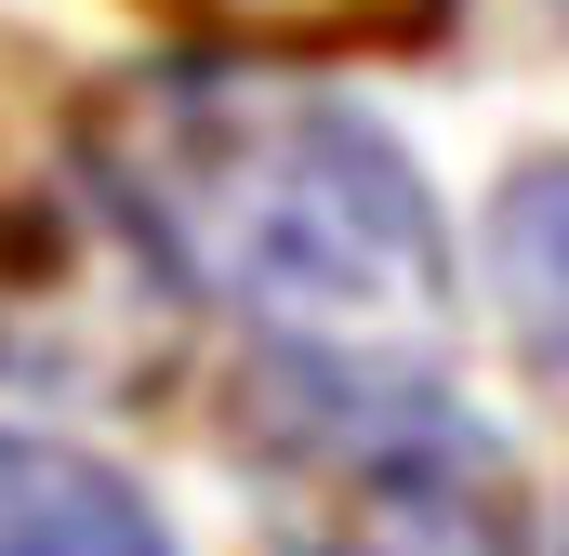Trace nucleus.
<instances>
[{
	"instance_id": "f257e3e1",
	"label": "nucleus",
	"mask_w": 569,
	"mask_h": 556,
	"mask_svg": "<svg viewBox=\"0 0 569 556\" xmlns=\"http://www.w3.org/2000/svg\"><path fill=\"white\" fill-rule=\"evenodd\" d=\"M67 159L120 252L252 358H450L463 252L437 186L291 53H133L80 93Z\"/></svg>"
},
{
	"instance_id": "f03ea898",
	"label": "nucleus",
	"mask_w": 569,
	"mask_h": 556,
	"mask_svg": "<svg viewBox=\"0 0 569 556\" xmlns=\"http://www.w3.org/2000/svg\"><path fill=\"white\" fill-rule=\"evenodd\" d=\"M226 450L279 556H543L517 437L450 358H252L226 371Z\"/></svg>"
},
{
	"instance_id": "7ed1b4c3",
	"label": "nucleus",
	"mask_w": 569,
	"mask_h": 556,
	"mask_svg": "<svg viewBox=\"0 0 569 556\" xmlns=\"http://www.w3.org/2000/svg\"><path fill=\"white\" fill-rule=\"evenodd\" d=\"M0 556H186V544L120 464L0 424Z\"/></svg>"
},
{
	"instance_id": "20e7f679",
	"label": "nucleus",
	"mask_w": 569,
	"mask_h": 556,
	"mask_svg": "<svg viewBox=\"0 0 569 556\" xmlns=\"http://www.w3.org/2000/svg\"><path fill=\"white\" fill-rule=\"evenodd\" d=\"M186 13L252 53H398V40H437L450 0H186Z\"/></svg>"
},
{
	"instance_id": "39448f33",
	"label": "nucleus",
	"mask_w": 569,
	"mask_h": 556,
	"mask_svg": "<svg viewBox=\"0 0 569 556\" xmlns=\"http://www.w3.org/2000/svg\"><path fill=\"white\" fill-rule=\"evenodd\" d=\"M503 305H517L530 371H557V146L503 172Z\"/></svg>"
}]
</instances>
